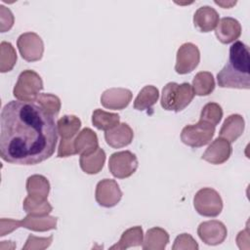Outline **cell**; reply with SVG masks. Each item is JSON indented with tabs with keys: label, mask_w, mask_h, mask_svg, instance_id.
I'll return each instance as SVG.
<instances>
[{
	"label": "cell",
	"mask_w": 250,
	"mask_h": 250,
	"mask_svg": "<svg viewBox=\"0 0 250 250\" xmlns=\"http://www.w3.org/2000/svg\"><path fill=\"white\" fill-rule=\"evenodd\" d=\"M58 141L54 116L35 102L10 101L0 115V156L19 165L50 158Z\"/></svg>",
	"instance_id": "1"
},
{
	"label": "cell",
	"mask_w": 250,
	"mask_h": 250,
	"mask_svg": "<svg viewBox=\"0 0 250 250\" xmlns=\"http://www.w3.org/2000/svg\"><path fill=\"white\" fill-rule=\"evenodd\" d=\"M249 49L241 41H235L229 48V62L217 74L218 85L222 88L249 89Z\"/></svg>",
	"instance_id": "2"
},
{
	"label": "cell",
	"mask_w": 250,
	"mask_h": 250,
	"mask_svg": "<svg viewBox=\"0 0 250 250\" xmlns=\"http://www.w3.org/2000/svg\"><path fill=\"white\" fill-rule=\"evenodd\" d=\"M194 95L192 86L188 83L169 82L162 89L160 104L165 110L179 112L190 104Z\"/></svg>",
	"instance_id": "3"
},
{
	"label": "cell",
	"mask_w": 250,
	"mask_h": 250,
	"mask_svg": "<svg viewBox=\"0 0 250 250\" xmlns=\"http://www.w3.org/2000/svg\"><path fill=\"white\" fill-rule=\"evenodd\" d=\"M41 90H43V81L40 75L34 70L25 69L19 75L13 95L21 102H35Z\"/></svg>",
	"instance_id": "4"
},
{
	"label": "cell",
	"mask_w": 250,
	"mask_h": 250,
	"mask_svg": "<svg viewBox=\"0 0 250 250\" xmlns=\"http://www.w3.org/2000/svg\"><path fill=\"white\" fill-rule=\"evenodd\" d=\"M195 211L204 217H217L223 210V200L217 190L211 188L199 189L193 197Z\"/></svg>",
	"instance_id": "5"
},
{
	"label": "cell",
	"mask_w": 250,
	"mask_h": 250,
	"mask_svg": "<svg viewBox=\"0 0 250 250\" xmlns=\"http://www.w3.org/2000/svg\"><path fill=\"white\" fill-rule=\"evenodd\" d=\"M215 134V127L199 120L196 124L187 125L181 133V141L191 147H200L211 142Z\"/></svg>",
	"instance_id": "6"
},
{
	"label": "cell",
	"mask_w": 250,
	"mask_h": 250,
	"mask_svg": "<svg viewBox=\"0 0 250 250\" xmlns=\"http://www.w3.org/2000/svg\"><path fill=\"white\" fill-rule=\"evenodd\" d=\"M138 165L137 156L129 150L114 152L108 160L109 172L117 179L129 178L136 172Z\"/></svg>",
	"instance_id": "7"
},
{
	"label": "cell",
	"mask_w": 250,
	"mask_h": 250,
	"mask_svg": "<svg viewBox=\"0 0 250 250\" xmlns=\"http://www.w3.org/2000/svg\"><path fill=\"white\" fill-rule=\"evenodd\" d=\"M17 46L21 58L26 62L39 61L44 53L43 40L35 32L21 34L17 40Z\"/></svg>",
	"instance_id": "8"
},
{
	"label": "cell",
	"mask_w": 250,
	"mask_h": 250,
	"mask_svg": "<svg viewBox=\"0 0 250 250\" xmlns=\"http://www.w3.org/2000/svg\"><path fill=\"white\" fill-rule=\"evenodd\" d=\"M200 61V52L196 45L188 42L177 51L175 70L179 74H188L194 70Z\"/></svg>",
	"instance_id": "9"
},
{
	"label": "cell",
	"mask_w": 250,
	"mask_h": 250,
	"mask_svg": "<svg viewBox=\"0 0 250 250\" xmlns=\"http://www.w3.org/2000/svg\"><path fill=\"white\" fill-rule=\"evenodd\" d=\"M122 197V191L116 181L104 179L97 184L95 198L99 205L110 208L115 206Z\"/></svg>",
	"instance_id": "10"
},
{
	"label": "cell",
	"mask_w": 250,
	"mask_h": 250,
	"mask_svg": "<svg viewBox=\"0 0 250 250\" xmlns=\"http://www.w3.org/2000/svg\"><path fill=\"white\" fill-rule=\"evenodd\" d=\"M197 234L205 244L218 245L224 242L228 235V230L221 221L211 220L203 222L198 226Z\"/></svg>",
	"instance_id": "11"
},
{
	"label": "cell",
	"mask_w": 250,
	"mask_h": 250,
	"mask_svg": "<svg viewBox=\"0 0 250 250\" xmlns=\"http://www.w3.org/2000/svg\"><path fill=\"white\" fill-rule=\"evenodd\" d=\"M231 154V146L229 141L218 137L206 148L201 158L211 164H223Z\"/></svg>",
	"instance_id": "12"
},
{
	"label": "cell",
	"mask_w": 250,
	"mask_h": 250,
	"mask_svg": "<svg viewBox=\"0 0 250 250\" xmlns=\"http://www.w3.org/2000/svg\"><path fill=\"white\" fill-rule=\"evenodd\" d=\"M132 92L126 88H110L101 96V104L108 109H123L130 104Z\"/></svg>",
	"instance_id": "13"
},
{
	"label": "cell",
	"mask_w": 250,
	"mask_h": 250,
	"mask_svg": "<svg viewBox=\"0 0 250 250\" xmlns=\"http://www.w3.org/2000/svg\"><path fill=\"white\" fill-rule=\"evenodd\" d=\"M218 40L223 44H229L241 35V25L239 21L230 17H225L219 20L215 29Z\"/></svg>",
	"instance_id": "14"
},
{
	"label": "cell",
	"mask_w": 250,
	"mask_h": 250,
	"mask_svg": "<svg viewBox=\"0 0 250 250\" xmlns=\"http://www.w3.org/2000/svg\"><path fill=\"white\" fill-rule=\"evenodd\" d=\"M133 138V130L127 123H119L116 127L104 133L106 144L113 148H120L130 145Z\"/></svg>",
	"instance_id": "15"
},
{
	"label": "cell",
	"mask_w": 250,
	"mask_h": 250,
	"mask_svg": "<svg viewBox=\"0 0 250 250\" xmlns=\"http://www.w3.org/2000/svg\"><path fill=\"white\" fill-rule=\"evenodd\" d=\"M219 22L218 12L210 6L198 8L193 15L194 27L200 32H209L216 28Z\"/></svg>",
	"instance_id": "16"
},
{
	"label": "cell",
	"mask_w": 250,
	"mask_h": 250,
	"mask_svg": "<svg viewBox=\"0 0 250 250\" xmlns=\"http://www.w3.org/2000/svg\"><path fill=\"white\" fill-rule=\"evenodd\" d=\"M245 122L240 114H231L226 118L221 129L220 137L226 139L230 144L235 142L243 133Z\"/></svg>",
	"instance_id": "17"
},
{
	"label": "cell",
	"mask_w": 250,
	"mask_h": 250,
	"mask_svg": "<svg viewBox=\"0 0 250 250\" xmlns=\"http://www.w3.org/2000/svg\"><path fill=\"white\" fill-rule=\"evenodd\" d=\"M74 148L76 154L80 155L94 152L99 148L97 134L90 128L82 129L74 139Z\"/></svg>",
	"instance_id": "18"
},
{
	"label": "cell",
	"mask_w": 250,
	"mask_h": 250,
	"mask_svg": "<svg viewBox=\"0 0 250 250\" xmlns=\"http://www.w3.org/2000/svg\"><path fill=\"white\" fill-rule=\"evenodd\" d=\"M28 196L36 200H46L50 191V183L42 175L29 176L25 184Z\"/></svg>",
	"instance_id": "19"
},
{
	"label": "cell",
	"mask_w": 250,
	"mask_h": 250,
	"mask_svg": "<svg viewBox=\"0 0 250 250\" xmlns=\"http://www.w3.org/2000/svg\"><path fill=\"white\" fill-rule=\"evenodd\" d=\"M168 243V232L162 228L155 227L147 229L142 245L145 250H164Z\"/></svg>",
	"instance_id": "20"
},
{
	"label": "cell",
	"mask_w": 250,
	"mask_h": 250,
	"mask_svg": "<svg viewBox=\"0 0 250 250\" xmlns=\"http://www.w3.org/2000/svg\"><path fill=\"white\" fill-rule=\"evenodd\" d=\"M58 218L54 216L44 215V216H35L27 214L21 223V227L34 231H47L50 229H55L57 228Z\"/></svg>",
	"instance_id": "21"
},
{
	"label": "cell",
	"mask_w": 250,
	"mask_h": 250,
	"mask_svg": "<svg viewBox=\"0 0 250 250\" xmlns=\"http://www.w3.org/2000/svg\"><path fill=\"white\" fill-rule=\"evenodd\" d=\"M105 161V152L103 148H98L89 154L80 155V168L89 175L98 174L104 167Z\"/></svg>",
	"instance_id": "22"
},
{
	"label": "cell",
	"mask_w": 250,
	"mask_h": 250,
	"mask_svg": "<svg viewBox=\"0 0 250 250\" xmlns=\"http://www.w3.org/2000/svg\"><path fill=\"white\" fill-rule=\"evenodd\" d=\"M144 240V231L140 226H136L126 229L117 243L110 247L111 250L127 249L129 247L140 246Z\"/></svg>",
	"instance_id": "23"
},
{
	"label": "cell",
	"mask_w": 250,
	"mask_h": 250,
	"mask_svg": "<svg viewBox=\"0 0 250 250\" xmlns=\"http://www.w3.org/2000/svg\"><path fill=\"white\" fill-rule=\"evenodd\" d=\"M81 127V120L72 114L63 115L57 122L58 135L63 140H73Z\"/></svg>",
	"instance_id": "24"
},
{
	"label": "cell",
	"mask_w": 250,
	"mask_h": 250,
	"mask_svg": "<svg viewBox=\"0 0 250 250\" xmlns=\"http://www.w3.org/2000/svg\"><path fill=\"white\" fill-rule=\"evenodd\" d=\"M159 98V91L153 85L145 86L134 101V108L137 110H146L156 104Z\"/></svg>",
	"instance_id": "25"
},
{
	"label": "cell",
	"mask_w": 250,
	"mask_h": 250,
	"mask_svg": "<svg viewBox=\"0 0 250 250\" xmlns=\"http://www.w3.org/2000/svg\"><path fill=\"white\" fill-rule=\"evenodd\" d=\"M119 114L107 112L101 108L95 109L92 114V123L99 130H111L119 124Z\"/></svg>",
	"instance_id": "26"
},
{
	"label": "cell",
	"mask_w": 250,
	"mask_h": 250,
	"mask_svg": "<svg viewBox=\"0 0 250 250\" xmlns=\"http://www.w3.org/2000/svg\"><path fill=\"white\" fill-rule=\"evenodd\" d=\"M192 89L197 96H208L215 89V79L209 71H199L192 80Z\"/></svg>",
	"instance_id": "27"
},
{
	"label": "cell",
	"mask_w": 250,
	"mask_h": 250,
	"mask_svg": "<svg viewBox=\"0 0 250 250\" xmlns=\"http://www.w3.org/2000/svg\"><path fill=\"white\" fill-rule=\"evenodd\" d=\"M17 62L16 50L10 42L2 41L0 44V71L2 73L13 69Z\"/></svg>",
	"instance_id": "28"
},
{
	"label": "cell",
	"mask_w": 250,
	"mask_h": 250,
	"mask_svg": "<svg viewBox=\"0 0 250 250\" xmlns=\"http://www.w3.org/2000/svg\"><path fill=\"white\" fill-rule=\"evenodd\" d=\"M23 210L30 215H35V216H44V215H49L53 207L49 203V201L46 200H36L31 198L30 196H26L23 200L22 203Z\"/></svg>",
	"instance_id": "29"
},
{
	"label": "cell",
	"mask_w": 250,
	"mask_h": 250,
	"mask_svg": "<svg viewBox=\"0 0 250 250\" xmlns=\"http://www.w3.org/2000/svg\"><path fill=\"white\" fill-rule=\"evenodd\" d=\"M35 103L38 104L46 112L52 116H56L60 112L61 100L56 95L50 93L39 94L35 100Z\"/></svg>",
	"instance_id": "30"
},
{
	"label": "cell",
	"mask_w": 250,
	"mask_h": 250,
	"mask_svg": "<svg viewBox=\"0 0 250 250\" xmlns=\"http://www.w3.org/2000/svg\"><path fill=\"white\" fill-rule=\"evenodd\" d=\"M223 117V109L221 105L217 103H208L206 104L200 113L201 121L211 124L212 126L216 127L221 121Z\"/></svg>",
	"instance_id": "31"
},
{
	"label": "cell",
	"mask_w": 250,
	"mask_h": 250,
	"mask_svg": "<svg viewBox=\"0 0 250 250\" xmlns=\"http://www.w3.org/2000/svg\"><path fill=\"white\" fill-rule=\"evenodd\" d=\"M53 241V235L48 237H37L33 234H29L25 244L23 245V250H42L51 245Z\"/></svg>",
	"instance_id": "32"
},
{
	"label": "cell",
	"mask_w": 250,
	"mask_h": 250,
	"mask_svg": "<svg viewBox=\"0 0 250 250\" xmlns=\"http://www.w3.org/2000/svg\"><path fill=\"white\" fill-rule=\"evenodd\" d=\"M199 248L197 242L195 239L189 234V233H181L179 234L175 240L174 244L172 246L173 250H197Z\"/></svg>",
	"instance_id": "33"
},
{
	"label": "cell",
	"mask_w": 250,
	"mask_h": 250,
	"mask_svg": "<svg viewBox=\"0 0 250 250\" xmlns=\"http://www.w3.org/2000/svg\"><path fill=\"white\" fill-rule=\"evenodd\" d=\"M0 21H1V32H6L14 24V16L13 13L9 8H6L5 6H0Z\"/></svg>",
	"instance_id": "34"
},
{
	"label": "cell",
	"mask_w": 250,
	"mask_h": 250,
	"mask_svg": "<svg viewBox=\"0 0 250 250\" xmlns=\"http://www.w3.org/2000/svg\"><path fill=\"white\" fill-rule=\"evenodd\" d=\"M76 154L74 148V139L73 140H63L61 139L58 147V157H67Z\"/></svg>",
	"instance_id": "35"
},
{
	"label": "cell",
	"mask_w": 250,
	"mask_h": 250,
	"mask_svg": "<svg viewBox=\"0 0 250 250\" xmlns=\"http://www.w3.org/2000/svg\"><path fill=\"white\" fill-rule=\"evenodd\" d=\"M0 227H1L0 235H1V236H4V235H6L7 233H10V232H12L13 230L17 229L18 228L21 227V221L2 218V219L0 220Z\"/></svg>",
	"instance_id": "36"
},
{
	"label": "cell",
	"mask_w": 250,
	"mask_h": 250,
	"mask_svg": "<svg viewBox=\"0 0 250 250\" xmlns=\"http://www.w3.org/2000/svg\"><path fill=\"white\" fill-rule=\"evenodd\" d=\"M236 242H237V245L238 247L241 245L242 242L246 243V245H248V242H249V236H248V228H246L245 230H242L238 233L237 237H236Z\"/></svg>",
	"instance_id": "37"
},
{
	"label": "cell",
	"mask_w": 250,
	"mask_h": 250,
	"mask_svg": "<svg viewBox=\"0 0 250 250\" xmlns=\"http://www.w3.org/2000/svg\"><path fill=\"white\" fill-rule=\"evenodd\" d=\"M215 3H216L217 5L222 6L223 8H230L231 6L235 5L236 2H221V1H215Z\"/></svg>",
	"instance_id": "38"
}]
</instances>
